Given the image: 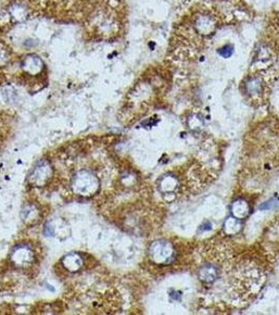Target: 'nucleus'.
I'll list each match as a JSON object with an SVG mask.
<instances>
[{
	"label": "nucleus",
	"instance_id": "f257e3e1",
	"mask_svg": "<svg viewBox=\"0 0 279 315\" xmlns=\"http://www.w3.org/2000/svg\"><path fill=\"white\" fill-rule=\"evenodd\" d=\"M151 253L155 258V262L164 264L169 262L173 257L174 251H173V248L170 244L161 240V242H156L152 246Z\"/></svg>",
	"mask_w": 279,
	"mask_h": 315
},
{
	"label": "nucleus",
	"instance_id": "f03ea898",
	"mask_svg": "<svg viewBox=\"0 0 279 315\" xmlns=\"http://www.w3.org/2000/svg\"><path fill=\"white\" fill-rule=\"evenodd\" d=\"M198 276L204 283H213L218 277V270L215 266L207 265L198 270Z\"/></svg>",
	"mask_w": 279,
	"mask_h": 315
},
{
	"label": "nucleus",
	"instance_id": "7ed1b4c3",
	"mask_svg": "<svg viewBox=\"0 0 279 315\" xmlns=\"http://www.w3.org/2000/svg\"><path fill=\"white\" fill-rule=\"evenodd\" d=\"M232 212L236 218H243L248 215L249 206L244 201H236L232 205Z\"/></svg>",
	"mask_w": 279,
	"mask_h": 315
},
{
	"label": "nucleus",
	"instance_id": "20e7f679",
	"mask_svg": "<svg viewBox=\"0 0 279 315\" xmlns=\"http://www.w3.org/2000/svg\"><path fill=\"white\" fill-rule=\"evenodd\" d=\"M224 229L228 234L237 233L240 229L239 218H228L227 221H226V223H225Z\"/></svg>",
	"mask_w": 279,
	"mask_h": 315
},
{
	"label": "nucleus",
	"instance_id": "39448f33",
	"mask_svg": "<svg viewBox=\"0 0 279 315\" xmlns=\"http://www.w3.org/2000/svg\"><path fill=\"white\" fill-rule=\"evenodd\" d=\"M233 51H234L233 46L231 45V44H227V45H224L223 47L218 49V54L221 57H224V58H229L233 54Z\"/></svg>",
	"mask_w": 279,
	"mask_h": 315
},
{
	"label": "nucleus",
	"instance_id": "423d86ee",
	"mask_svg": "<svg viewBox=\"0 0 279 315\" xmlns=\"http://www.w3.org/2000/svg\"><path fill=\"white\" fill-rule=\"evenodd\" d=\"M277 202H275L274 200H270V201L266 202L264 204H262L261 206H260V209H270V208H273V207H275V205Z\"/></svg>",
	"mask_w": 279,
	"mask_h": 315
}]
</instances>
